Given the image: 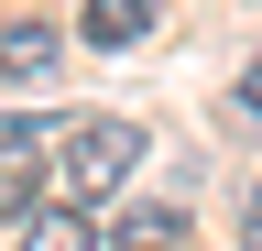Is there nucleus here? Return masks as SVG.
<instances>
[{"label":"nucleus","mask_w":262,"mask_h":251,"mask_svg":"<svg viewBox=\"0 0 262 251\" xmlns=\"http://www.w3.org/2000/svg\"><path fill=\"white\" fill-rule=\"evenodd\" d=\"M131 164H142V131L131 120H77V131H55V175H66V197H120Z\"/></svg>","instance_id":"f257e3e1"},{"label":"nucleus","mask_w":262,"mask_h":251,"mask_svg":"<svg viewBox=\"0 0 262 251\" xmlns=\"http://www.w3.org/2000/svg\"><path fill=\"white\" fill-rule=\"evenodd\" d=\"M44 153H55L44 120H11V131H0V218L44 208Z\"/></svg>","instance_id":"f03ea898"},{"label":"nucleus","mask_w":262,"mask_h":251,"mask_svg":"<svg viewBox=\"0 0 262 251\" xmlns=\"http://www.w3.org/2000/svg\"><path fill=\"white\" fill-rule=\"evenodd\" d=\"M142 33H153V0H88V44L98 55H131Z\"/></svg>","instance_id":"7ed1b4c3"},{"label":"nucleus","mask_w":262,"mask_h":251,"mask_svg":"<svg viewBox=\"0 0 262 251\" xmlns=\"http://www.w3.org/2000/svg\"><path fill=\"white\" fill-rule=\"evenodd\" d=\"M0 77H11V87H44L55 77V33H44V22H11V33H0Z\"/></svg>","instance_id":"20e7f679"},{"label":"nucleus","mask_w":262,"mask_h":251,"mask_svg":"<svg viewBox=\"0 0 262 251\" xmlns=\"http://www.w3.org/2000/svg\"><path fill=\"white\" fill-rule=\"evenodd\" d=\"M22 251H98V230L77 208H22Z\"/></svg>","instance_id":"39448f33"},{"label":"nucleus","mask_w":262,"mask_h":251,"mask_svg":"<svg viewBox=\"0 0 262 251\" xmlns=\"http://www.w3.org/2000/svg\"><path fill=\"white\" fill-rule=\"evenodd\" d=\"M175 230H186L175 208H131V218H120V240H131V251H175Z\"/></svg>","instance_id":"423d86ee"},{"label":"nucleus","mask_w":262,"mask_h":251,"mask_svg":"<svg viewBox=\"0 0 262 251\" xmlns=\"http://www.w3.org/2000/svg\"><path fill=\"white\" fill-rule=\"evenodd\" d=\"M241 109L262 120V55H251V66H241Z\"/></svg>","instance_id":"0eeeda50"},{"label":"nucleus","mask_w":262,"mask_h":251,"mask_svg":"<svg viewBox=\"0 0 262 251\" xmlns=\"http://www.w3.org/2000/svg\"><path fill=\"white\" fill-rule=\"evenodd\" d=\"M241 240H251V251H262V197H241Z\"/></svg>","instance_id":"6e6552de"},{"label":"nucleus","mask_w":262,"mask_h":251,"mask_svg":"<svg viewBox=\"0 0 262 251\" xmlns=\"http://www.w3.org/2000/svg\"><path fill=\"white\" fill-rule=\"evenodd\" d=\"M120 251H131V240H120Z\"/></svg>","instance_id":"1a4fd4ad"}]
</instances>
